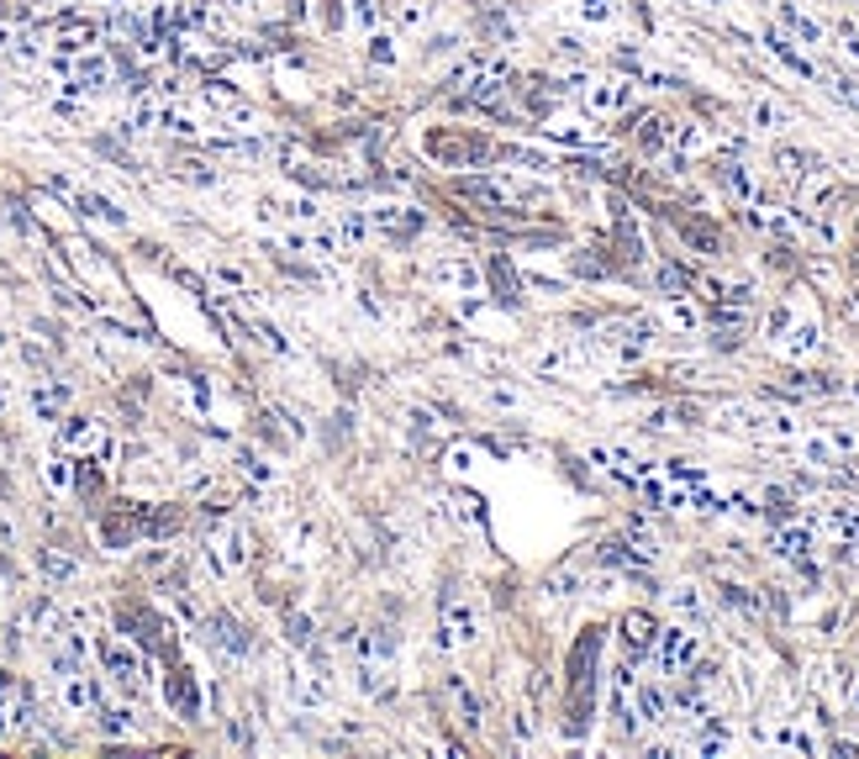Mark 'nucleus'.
<instances>
[{"instance_id":"nucleus-26","label":"nucleus","mask_w":859,"mask_h":759,"mask_svg":"<svg viewBox=\"0 0 859 759\" xmlns=\"http://www.w3.org/2000/svg\"><path fill=\"white\" fill-rule=\"evenodd\" d=\"M670 606H675L681 617H690V623H701V617H706V601L696 596V585H675V590H670Z\"/></svg>"},{"instance_id":"nucleus-11","label":"nucleus","mask_w":859,"mask_h":759,"mask_svg":"<svg viewBox=\"0 0 859 759\" xmlns=\"http://www.w3.org/2000/svg\"><path fill=\"white\" fill-rule=\"evenodd\" d=\"M623 643H628L632 659L648 654V648H654V617H648V612H628V617H623Z\"/></svg>"},{"instance_id":"nucleus-19","label":"nucleus","mask_w":859,"mask_h":759,"mask_svg":"<svg viewBox=\"0 0 859 759\" xmlns=\"http://www.w3.org/2000/svg\"><path fill=\"white\" fill-rule=\"evenodd\" d=\"M764 48H770L775 59L786 63V69H797V74H806V79H817V69H812V63H806L802 54H797V48H791V43L781 37V32H764Z\"/></svg>"},{"instance_id":"nucleus-42","label":"nucleus","mask_w":859,"mask_h":759,"mask_svg":"<svg viewBox=\"0 0 859 759\" xmlns=\"http://www.w3.org/2000/svg\"><path fill=\"white\" fill-rule=\"evenodd\" d=\"M549 590H554V596H570V590H580V575L565 570V575H554V581H549Z\"/></svg>"},{"instance_id":"nucleus-45","label":"nucleus","mask_w":859,"mask_h":759,"mask_svg":"<svg viewBox=\"0 0 859 759\" xmlns=\"http://www.w3.org/2000/svg\"><path fill=\"white\" fill-rule=\"evenodd\" d=\"M512 728H516V738H533V717H527V712H516Z\"/></svg>"},{"instance_id":"nucleus-48","label":"nucleus","mask_w":859,"mask_h":759,"mask_svg":"<svg viewBox=\"0 0 859 759\" xmlns=\"http://www.w3.org/2000/svg\"><path fill=\"white\" fill-rule=\"evenodd\" d=\"M849 706H855V712H859V681H855V686H849Z\"/></svg>"},{"instance_id":"nucleus-4","label":"nucleus","mask_w":859,"mask_h":759,"mask_svg":"<svg viewBox=\"0 0 859 759\" xmlns=\"http://www.w3.org/2000/svg\"><path fill=\"white\" fill-rule=\"evenodd\" d=\"M206 559H211V570H217V575H232V570H243V565H248V538H243L237 527H222V532H211V549H206Z\"/></svg>"},{"instance_id":"nucleus-31","label":"nucleus","mask_w":859,"mask_h":759,"mask_svg":"<svg viewBox=\"0 0 859 759\" xmlns=\"http://www.w3.org/2000/svg\"><path fill=\"white\" fill-rule=\"evenodd\" d=\"M670 137H675V127H670L665 117H648V121H643V148H648V153L670 148Z\"/></svg>"},{"instance_id":"nucleus-32","label":"nucleus","mask_w":859,"mask_h":759,"mask_svg":"<svg viewBox=\"0 0 859 759\" xmlns=\"http://www.w3.org/2000/svg\"><path fill=\"white\" fill-rule=\"evenodd\" d=\"M723 601H728V606H739V612H748V617L759 612V596L744 590V585H723Z\"/></svg>"},{"instance_id":"nucleus-44","label":"nucleus","mask_w":859,"mask_h":759,"mask_svg":"<svg viewBox=\"0 0 859 759\" xmlns=\"http://www.w3.org/2000/svg\"><path fill=\"white\" fill-rule=\"evenodd\" d=\"M353 21H359V27H375V5H369V0H353Z\"/></svg>"},{"instance_id":"nucleus-21","label":"nucleus","mask_w":859,"mask_h":759,"mask_svg":"<svg viewBox=\"0 0 859 759\" xmlns=\"http://www.w3.org/2000/svg\"><path fill=\"white\" fill-rule=\"evenodd\" d=\"M95 712H101V728H106L112 738H127V733H137V722H132V712H127V706H112V701H95Z\"/></svg>"},{"instance_id":"nucleus-38","label":"nucleus","mask_w":859,"mask_h":759,"mask_svg":"<svg viewBox=\"0 0 859 759\" xmlns=\"http://www.w3.org/2000/svg\"><path fill=\"white\" fill-rule=\"evenodd\" d=\"M443 465L454 469V474H475V454H469V449H449V454H443Z\"/></svg>"},{"instance_id":"nucleus-6","label":"nucleus","mask_w":859,"mask_h":759,"mask_svg":"<svg viewBox=\"0 0 859 759\" xmlns=\"http://www.w3.org/2000/svg\"><path fill=\"white\" fill-rule=\"evenodd\" d=\"M58 697H63V706L79 717V712H95L101 686H95V675H85V670H63V675H58Z\"/></svg>"},{"instance_id":"nucleus-47","label":"nucleus","mask_w":859,"mask_h":759,"mask_svg":"<svg viewBox=\"0 0 859 759\" xmlns=\"http://www.w3.org/2000/svg\"><path fill=\"white\" fill-rule=\"evenodd\" d=\"M5 407H11V385L0 380V411H5Z\"/></svg>"},{"instance_id":"nucleus-30","label":"nucleus","mask_w":859,"mask_h":759,"mask_svg":"<svg viewBox=\"0 0 859 759\" xmlns=\"http://www.w3.org/2000/svg\"><path fill=\"white\" fill-rule=\"evenodd\" d=\"M43 480H48L54 491H69V485H74V465H69V454H63V449H58L48 465H43Z\"/></svg>"},{"instance_id":"nucleus-2","label":"nucleus","mask_w":859,"mask_h":759,"mask_svg":"<svg viewBox=\"0 0 859 759\" xmlns=\"http://www.w3.org/2000/svg\"><path fill=\"white\" fill-rule=\"evenodd\" d=\"M95 654H101L106 675H112L121 691H143V654H137L127 639H101V643H95Z\"/></svg>"},{"instance_id":"nucleus-51","label":"nucleus","mask_w":859,"mask_h":759,"mask_svg":"<svg viewBox=\"0 0 859 759\" xmlns=\"http://www.w3.org/2000/svg\"><path fill=\"white\" fill-rule=\"evenodd\" d=\"M849 391H855V401H859V380H855V385H849Z\"/></svg>"},{"instance_id":"nucleus-27","label":"nucleus","mask_w":859,"mask_h":759,"mask_svg":"<svg viewBox=\"0 0 859 759\" xmlns=\"http://www.w3.org/2000/svg\"><path fill=\"white\" fill-rule=\"evenodd\" d=\"M285 217H290V222H301V227H317V222H322V201H311V195H290Z\"/></svg>"},{"instance_id":"nucleus-14","label":"nucleus","mask_w":859,"mask_h":759,"mask_svg":"<svg viewBox=\"0 0 859 759\" xmlns=\"http://www.w3.org/2000/svg\"><path fill=\"white\" fill-rule=\"evenodd\" d=\"M449 701H454V712H458L464 728H480V701H475V691L464 686V675H449Z\"/></svg>"},{"instance_id":"nucleus-18","label":"nucleus","mask_w":859,"mask_h":759,"mask_svg":"<svg viewBox=\"0 0 859 759\" xmlns=\"http://www.w3.org/2000/svg\"><path fill=\"white\" fill-rule=\"evenodd\" d=\"M632 701H638V717H643V722H665V717H670V697H665L659 686L632 691Z\"/></svg>"},{"instance_id":"nucleus-7","label":"nucleus","mask_w":859,"mask_h":759,"mask_svg":"<svg viewBox=\"0 0 859 759\" xmlns=\"http://www.w3.org/2000/svg\"><path fill=\"white\" fill-rule=\"evenodd\" d=\"M106 438V427L95 417H58V449L74 454V449H95Z\"/></svg>"},{"instance_id":"nucleus-10","label":"nucleus","mask_w":859,"mask_h":759,"mask_svg":"<svg viewBox=\"0 0 859 759\" xmlns=\"http://www.w3.org/2000/svg\"><path fill=\"white\" fill-rule=\"evenodd\" d=\"M369 227H380V233H391V237H406V233L422 227V217H411L406 206H375V211H369Z\"/></svg>"},{"instance_id":"nucleus-5","label":"nucleus","mask_w":859,"mask_h":759,"mask_svg":"<svg viewBox=\"0 0 859 759\" xmlns=\"http://www.w3.org/2000/svg\"><path fill=\"white\" fill-rule=\"evenodd\" d=\"M628 101H632L628 79H591V85H585V111H591V117H612V111H623Z\"/></svg>"},{"instance_id":"nucleus-39","label":"nucleus","mask_w":859,"mask_h":759,"mask_svg":"<svg viewBox=\"0 0 859 759\" xmlns=\"http://www.w3.org/2000/svg\"><path fill=\"white\" fill-rule=\"evenodd\" d=\"M285 628H290V643H295V648H306V643H311V623H306L301 612H290Z\"/></svg>"},{"instance_id":"nucleus-28","label":"nucleus","mask_w":859,"mask_h":759,"mask_svg":"<svg viewBox=\"0 0 859 759\" xmlns=\"http://www.w3.org/2000/svg\"><path fill=\"white\" fill-rule=\"evenodd\" d=\"M391 16H396L401 27H422V21L433 16V0H391Z\"/></svg>"},{"instance_id":"nucleus-33","label":"nucleus","mask_w":859,"mask_h":759,"mask_svg":"<svg viewBox=\"0 0 859 759\" xmlns=\"http://www.w3.org/2000/svg\"><path fill=\"white\" fill-rule=\"evenodd\" d=\"M754 121H759L764 132H781V127H786V111H781L775 101H759V106H754Z\"/></svg>"},{"instance_id":"nucleus-13","label":"nucleus","mask_w":859,"mask_h":759,"mask_svg":"<svg viewBox=\"0 0 859 759\" xmlns=\"http://www.w3.org/2000/svg\"><path fill=\"white\" fill-rule=\"evenodd\" d=\"M237 474H243L248 485H275V480H280V469L269 465L264 454H253V449H237Z\"/></svg>"},{"instance_id":"nucleus-20","label":"nucleus","mask_w":859,"mask_h":759,"mask_svg":"<svg viewBox=\"0 0 859 759\" xmlns=\"http://www.w3.org/2000/svg\"><path fill=\"white\" fill-rule=\"evenodd\" d=\"M169 701L185 712V717H201V691H195L190 675H169Z\"/></svg>"},{"instance_id":"nucleus-36","label":"nucleus","mask_w":859,"mask_h":759,"mask_svg":"<svg viewBox=\"0 0 859 759\" xmlns=\"http://www.w3.org/2000/svg\"><path fill=\"white\" fill-rule=\"evenodd\" d=\"M775 744H781V749H802V755H812V749H817V744H812L806 733H797V728H781V733H775Z\"/></svg>"},{"instance_id":"nucleus-49","label":"nucleus","mask_w":859,"mask_h":759,"mask_svg":"<svg viewBox=\"0 0 859 759\" xmlns=\"http://www.w3.org/2000/svg\"><path fill=\"white\" fill-rule=\"evenodd\" d=\"M0 543H11V523L5 517H0Z\"/></svg>"},{"instance_id":"nucleus-1","label":"nucleus","mask_w":859,"mask_h":759,"mask_svg":"<svg viewBox=\"0 0 859 759\" xmlns=\"http://www.w3.org/2000/svg\"><path fill=\"white\" fill-rule=\"evenodd\" d=\"M438 639H443V648H464V643L480 639V606H475L469 596H449V601H443Z\"/></svg>"},{"instance_id":"nucleus-40","label":"nucleus","mask_w":859,"mask_h":759,"mask_svg":"<svg viewBox=\"0 0 859 759\" xmlns=\"http://www.w3.org/2000/svg\"><path fill=\"white\" fill-rule=\"evenodd\" d=\"M828 443L849 454V449H859V433H855V427H828Z\"/></svg>"},{"instance_id":"nucleus-34","label":"nucleus","mask_w":859,"mask_h":759,"mask_svg":"<svg viewBox=\"0 0 859 759\" xmlns=\"http://www.w3.org/2000/svg\"><path fill=\"white\" fill-rule=\"evenodd\" d=\"M802 164H806V159L797 153V148H781V153H775V169H781V179H802V175H806Z\"/></svg>"},{"instance_id":"nucleus-17","label":"nucleus","mask_w":859,"mask_h":759,"mask_svg":"<svg viewBox=\"0 0 859 759\" xmlns=\"http://www.w3.org/2000/svg\"><path fill=\"white\" fill-rule=\"evenodd\" d=\"M533 369L538 375H570V369H580V349H543L533 359Z\"/></svg>"},{"instance_id":"nucleus-41","label":"nucleus","mask_w":859,"mask_h":759,"mask_svg":"<svg viewBox=\"0 0 859 759\" xmlns=\"http://www.w3.org/2000/svg\"><path fill=\"white\" fill-rule=\"evenodd\" d=\"M369 59H375V63H396V48H391V37H375V43H369Z\"/></svg>"},{"instance_id":"nucleus-50","label":"nucleus","mask_w":859,"mask_h":759,"mask_svg":"<svg viewBox=\"0 0 859 759\" xmlns=\"http://www.w3.org/2000/svg\"><path fill=\"white\" fill-rule=\"evenodd\" d=\"M227 5H237V11H248V5H253V0H227Z\"/></svg>"},{"instance_id":"nucleus-12","label":"nucleus","mask_w":859,"mask_h":759,"mask_svg":"<svg viewBox=\"0 0 859 759\" xmlns=\"http://www.w3.org/2000/svg\"><path fill=\"white\" fill-rule=\"evenodd\" d=\"M817 527H828V532L844 538V543H859V512L855 507H822V512H817Z\"/></svg>"},{"instance_id":"nucleus-35","label":"nucleus","mask_w":859,"mask_h":759,"mask_svg":"<svg viewBox=\"0 0 859 759\" xmlns=\"http://www.w3.org/2000/svg\"><path fill=\"white\" fill-rule=\"evenodd\" d=\"M217 285H227V291L248 295V275L243 269H232V264H217Z\"/></svg>"},{"instance_id":"nucleus-37","label":"nucleus","mask_w":859,"mask_h":759,"mask_svg":"<svg viewBox=\"0 0 859 759\" xmlns=\"http://www.w3.org/2000/svg\"><path fill=\"white\" fill-rule=\"evenodd\" d=\"M612 11H617L612 0H580V16H585V21H612Z\"/></svg>"},{"instance_id":"nucleus-8","label":"nucleus","mask_w":859,"mask_h":759,"mask_svg":"<svg viewBox=\"0 0 859 759\" xmlns=\"http://www.w3.org/2000/svg\"><path fill=\"white\" fill-rule=\"evenodd\" d=\"M27 401H32V411H37V422H58L63 407H69V385H58V380H37Z\"/></svg>"},{"instance_id":"nucleus-29","label":"nucleus","mask_w":859,"mask_h":759,"mask_svg":"<svg viewBox=\"0 0 859 759\" xmlns=\"http://www.w3.org/2000/svg\"><path fill=\"white\" fill-rule=\"evenodd\" d=\"M817 322H802V327H791V338H786V353L791 359H806V353H817Z\"/></svg>"},{"instance_id":"nucleus-3","label":"nucleus","mask_w":859,"mask_h":759,"mask_svg":"<svg viewBox=\"0 0 859 759\" xmlns=\"http://www.w3.org/2000/svg\"><path fill=\"white\" fill-rule=\"evenodd\" d=\"M654 659H659L665 675H686V670H696V659H701V643H696L690 628H665L659 643H654Z\"/></svg>"},{"instance_id":"nucleus-46","label":"nucleus","mask_w":859,"mask_h":759,"mask_svg":"<svg viewBox=\"0 0 859 759\" xmlns=\"http://www.w3.org/2000/svg\"><path fill=\"white\" fill-rule=\"evenodd\" d=\"M322 16H327V27H338V0H322Z\"/></svg>"},{"instance_id":"nucleus-16","label":"nucleus","mask_w":859,"mask_h":759,"mask_svg":"<svg viewBox=\"0 0 859 759\" xmlns=\"http://www.w3.org/2000/svg\"><path fill=\"white\" fill-rule=\"evenodd\" d=\"M775 554H781V559H806V554H812V532L797 523L781 527V532H775Z\"/></svg>"},{"instance_id":"nucleus-22","label":"nucleus","mask_w":859,"mask_h":759,"mask_svg":"<svg viewBox=\"0 0 859 759\" xmlns=\"http://www.w3.org/2000/svg\"><path fill=\"white\" fill-rule=\"evenodd\" d=\"M781 21H786V32H797V37H802V43H812V48L822 43V27H817L812 16H802L797 5H781Z\"/></svg>"},{"instance_id":"nucleus-25","label":"nucleus","mask_w":859,"mask_h":759,"mask_svg":"<svg viewBox=\"0 0 859 759\" xmlns=\"http://www.w3.org/2000/svg\"><path fill=\"white\" fill-rule=\"evenodd\" d=\"M665 322H670V327H681V333H690V327H701V311L690 306L686 295H670V306H665Z\"/></svg>"},{"instance_id":"nucleus-9","label":"nucleus","mask_w":859,"mask_h":759,"mask_svg":"<svg viewBox=\"0 0 859 759\" xmlns=\"http://www.w3.org/2000/svg\"><path fill=\"white\" fill-rule=\"evenodd\" d=\"M69 201H74V206H79V211H85L90 222H106V227H127V217L116 211L106 195H95V190H69Z\"/></svg>"},{"instance_id":"nucleus-24","label":"nucleus","mask_w":859,"mask_h":759,"mask_svg":"<svg viewBox=\"0 0 859 759\" xmlns=\"http://www.w3.org/2000/svg\"><path fill=\"white\" fill-rule=\"evenodd\" d=\"M364 237H369V217H364V211H343V222H338V243H343V253H353Z\"/></svg>"},{"instance_id":"nucleus-43","label":"nucleus","mask_w":859,"mask_h":759,"mask_svg":"<svg viewBox=\"0 0 859 759\" xmlns=\"http://www.w3.org/2000/svg\"><path fill=\"white\" fill-rule=\"evenodd\" d=\"M491 401H496V407H522V396L507 391V385H491Z\"/></svg>"},{"instance_id":"nucleus-15","label":"nucleus","mask_w":859,"mask_h":759,"mask_svg":"<svg viewBox=\"0 0 859 759\" xmlns=\"http://www.w3.org/2000/svg\"><path fill=\"white\" fill-rule=\"evenodd\" d=\"M37 570H43L54 585H69L74 575H79V565H74L69 554H58V549H37Z\"/></svg>"},{"instance_id":"nucleus-23","label":"nucleus","mask_w":859,"mask_h":759,"mask_svg":"<svg viewBox=\"0 0 859 759\" xmlns=\"http://www.w3.org/2000/svg\"><path fill=\"white\" fill-rule=\"evenodd\" d=\"M433 275H438V280H454L458 291H475V285H480V269H475L469 259H449V264H438Z\"/></svg>"}]
</instances>
